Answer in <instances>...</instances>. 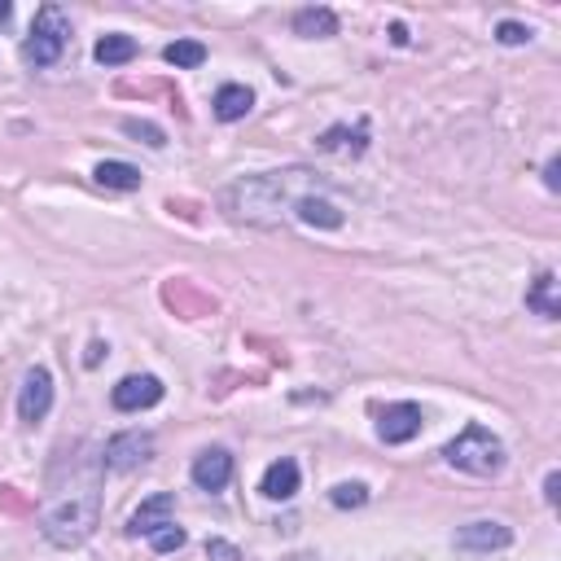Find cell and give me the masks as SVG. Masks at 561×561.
<instances>
[{"instance_id":"1","label":"cell","mask_w":561,"mask_h":561,"mask_svg":"<svg viewBox=\"0 0 561 561\" xmlns=\"http://www.w3.org/2000/svg\"><path fill=\"white\" fill-rule=\"evenodd\" d=\"M97 470H79V479H71L66 492L49 496V505L40 509V531L49 544L58 548H75L97 531L101 518V492H97Z\"/></svg>"},{"instance_id":"2","label":"cell","mask_w":561,"mask_h":561,"mask_svg":"<svg viewBox=\"0 0 561 561\" xmlns=\"http://www.w3.org/2000/svg\"><path fill=\"white\" fill-rule=\"evenodd\" d=\"M443 457H447V466L452 470H461V474H474V479H496L500 470H505V443L487 430V425H466L452 443L443 447Z\"/></svg>"},{"instance_id":"3","label":"cell","mask_w":561,"mask_h":561,"mask_svg":"<svg viewBox=\"0 0 561 561\" xmlns=\"http://www.w3.org/2000/svg\"><path fill=\"white\" fill-rule=\"evenodd\" d=\"M66 40H71L66 14H62L58 5H40V14H36V23H31V36H27V44H23V58H27L31 66H53V62L62 58Z\"/></svg>"},{"instance_id":"4","label":"cell","mask_w":561,"mask_h":561,"mask_svg":"<svg viewBox=\"0 0 561 561\" xmlns=\"http://www.w3.org/2000/svg\"><path fill=\"white\" fill-rule=\"evenodd\" d=\"M154 434L150 430H124V434H115L105 443V452H101V466L105 470H115V474H132V470H141L150 457H154Z\"/></svg>"},{"instance_id":"5","label":"cell","mask_w":561,"mask_h":561,"mask_svg":"<svg viewBox=\"0 0 561 561\" xmlns=\"http://www.w3.org/2000/svg\"><path fill=\"white\" fill-rule=\"evenodd\" d=\"M158 399H163V382L154 373H132L110 391V404H115L119 412H141V408H154Z\"/></svg>"},{"instance_id":"6","label":"cell","mask_w":561,"mask_h":561,"mask_svg":"<svg viewBox=\"0 0 561 561\" xmlns=\"http://www.w3.org/2000/svg\"><path fill=\"white\" fill-rule=\"evenodd\" d=\"M49 408H53V378H49V369H31L23 382V395H18V417L36 425L49 417Z\"/></svg>"},{"instance_id":"7","label":"cell","mask_w":561,"mask_h":561,"mask_svg":"<svg viewBox=\"0 0 561 561\" xmlns=\"http://www.w3.org/2000/svg\"><path fill=\"white\" fill-rule=\"evenodd\" d=\"M233 479V457L224 452V447H206V452L193 461V483L202 492H224Z\"/></svg>"},{"instance_id":"8","label":"cell","mask_w":561,"mask_h":561,"mask_svg":"<svg viewBox=\"0 0 561 561\" xmlns=\"http://www.w3.org/2000/svg\"><path fill=\"white\" fill-rule=\"evenodd\" d=\"M378 434L382 443H408L421 434V408L417 404H391L382 417H378Z\"/></svg>"},{"instance_id":"9","label":"cell","mask_w":561,"mask_h":561,"mask_svg":"<svg viewBox=\"0 0 561 561\" xmlns=\"http://www.w3.org/2000/svg\"><path fill=\"white\" fill-rule=\"evenodd\" d=\"M171 509H176V496H171V492L150 496V500L128 518V535H137V539L145 535V539H150L158 526H167V522H171Z\"/></svg>"},{"instance_id":"10","label":"cell","mask_w":561,"mask_h":561,"mask_svg":"<svg viewBox=\"0 0 561 561\" xmlns=\"http://www.w3.org/2000/svg\"><path fill=\"white\" fill-rule=\"evenodd\" d=\"M513 531L505 522H470L457 531V544L470 548V552H492V548H509Z\"/></svg>"},{"instance_id":"11","label":"cell","mask_w":561,"mask_h":561,"mask_svg":"<svg viewBox=\"0 0 561 561\" xmlns=\"http://www.w3.org/2000/svg\"><path fill=\"white\" fill-rule=\"evenodd\" d=\"M251 110H255V92H251L246 84H224V88L215 92V119H224V124L246 119Z\"/></svg>"},{"instance_id":"12","label":"cell","mask_w":561,"mask_h":561,"mask_svg":"<svg viewBox=\"0 0 561 561\" xmlns=\"http://www.w3.org/2000/svg\"><path fill=\"white\" fill-rule=\"evenodd\" d=\"M259 492H264L268 500H290V496L298 492V466H294L290 457L272 461V466L264 470V483H259Z\"/></svg>"},{"instance_id":"13","label":"cell","mask_w":561,"mask_h":561,"mask_svg":"<svg viewBox=\"0 0 561 561\" xmlns=\"http://www.w3.org/2000/svg\"><path fill=\"white\" fill-rule=\"evenodd\" d=\"M294 206H298V219H303V224H311V229H343V211L333 206V202H324V197L303 193Z\"/></svg>"},{"instance_id":"14","label":"cell","mask_w":561,"mask_h":561,"mask_svg":"<svg viewBox=\"0 0 561 561\" xmlns=\"http://www.w3.org/2000/svg\"><path fill=\"white\" fill-rule=\"evenodd\" d=\"M294 36H303V40L339 36V14H333V10H298L294 14Z\"/></svg>"},{"instance_id":"15","label":"cell","mask_w":561,"mask_h":561,"mask_svg":"<svg viewBox=\"0 0 561 561\" xmlns=\"http://www.w3.org/2000/svg\"><path fill=\"white\" fill-rule=\"evenodd\" d=\"M526 307H531V311H539V316H548V320H557V316H561V303H557V277H552V272H539V277H535V285L526 290Z\"/></svg>"},{"instance_id":"16","label":"cell","mask_w":561,"mask_h":561,"mask_svg":"<svg viewBox=\"0 0 561 561\" xmlns=\"http://www.w3.org/2000/svg\"><path fill=\"white\" fill-rule=\"evenodd\" d=\"M97 184L101 189H119V193H132V189H141V171L132 167V163H97Z\"/></svg>"},{"instance_id":"17","label":"cell","mask_w":561,"mask_h":561,"mask_svg":"<svg viewBox=\"0 0 561 561\" xmlns=\"http://www.w3.org/2000/svg\"><path fill=\"white\" fill-rule=\"evenodd\" d=\"M92 58H97L101 66H124V62H132V58H137V40H132V36H124V31H115V36L97 40Z\"/></svg>"},{"instance_id":"18","label":"cell","mask_w":561,"mask_h":561,"mask_svg":"<svg viewBox=\"0 0 561 561\" xmlns=\"http://www.w3.org/2000/svg\"><path fill=\"white\" fill-rule=\"evenodd\" d=\"M163 58H167V66H176V71H197V66L206 62V44H202V40H176V44L163 49Z\"/></svg>"},{"instance_id":"19","label":"cell","mask_w":561,"mask_h":561,"mask_svg":"<svg viewBox=\"0 0 561 561\" xmlns=\"http://www.w3.org/2000/svg\"><path fill=\"white\" fill-rule=\"evenodd\" d=\"M365 141H369V128L360 124L356 132L352 128H329L320 137V150H347V154H365Z\"/></svg>"},{"instance_id":"20","label":"cell","mask_w":561,"mask_h":561,"mask_svg":"<svg viewBox=\"0 0 561 561\" xmlns=\"http://www.w3.org/2000/svg\"><path fill=\"white\" fill-rule=\"evenodd\" d=\"M329 500L339 505V509H360V505L369 500V487H365V483H339V487L329 492Z\"/></svg>"},{"instance_id":"21","label":"cell","mask_w":561,"mask_h":561,"mask_svg":"<svg viewBox=\"0 0 561 561\" xmlns=\"http://www.w3.org/2000/svg\"><path fill=\"white\" fill-rule=\"evenodd\" d=\"M150 548H154V552H176V548H184V531H180L176 522H167V526H158V531L150 535Z\"/></svg>"},{"instance_id":"22","label":"cell","mask_w":561,"mask_h":561,"mask_svg":"<svg viewBox=\"0 0 561 561\" xmlns=\"http://www.w3.org/2000/svg\"><path fill=\"white\" fill-rule=\"evenodd\" d=\"M124 132H128V137H137V141H145L150 150H163V145H167L163 128H154V124H141V119H128V124H124Z\"/></svg>"},{"instance_id":"23","label":"cell","mask_w":561,"mask_h":561,"mask_svg":"<svg viewBox=\"0 0 561 561\" xmlns=\"http://www.w3.org/2000/svg\"><path fill=\"white\" fill-rule=\"evenodd\" d=\"M496 40H500V44H526L531 31H526L522 23H500V27H496Z\"/></svg>"},{"instance_id":"24","label":"cell","mask_w":561,"mask_h":561,"mask_svg":"<svg viewBox=\"0 0 561 561\" xmlns=\"http://www.w3.org/2000/svg\"><path fill=\"white\" fill-rule=\"evenodd\" d=\"M557 171H561V163H557V158H552V163H548V167H544V184H548V189H552V193H557V189H561V176H557Z\"/></svg>"},{"instance_id":"25","label":"cell","mask_w":561,"mask_h":561,"mask_svg":"<svg viewBox=\"0 0 561 561\" xmlns=\"http://www.w3.org/2000/svg\"><path fill=\"white\" fill-rule=\"evenodd\" d=\"M557 487H561V479H557V474H548V483H544V496H548V505H557Z\"/></svg>"},{"instance_id":"26","label":"cell","mask_w":561,"mask_h":561,"mask_svg":"<svg viewBox=\"0 0 561 561\" xmlns=\"http://www.w3.org/2000/svg\"><path fill=\"white\" fill-rule=\"evenodd\" d=\"M206 552H211V557H229V561H233V548H229V544H206Z\"/></svg>"},{"instance_id":"27","label":"cell","mask_w":561,"mask_h":561,"mask_svg":"<svg viewBox=\"0 0 561 561\" xmlns=\"http://www.w3.org/2000/svg\"><path fill=\"white\" fill-rule=\"evenodd\" d=\"M391 36H395V44H408V27H404V23H395Z\"/></svg>"},{"instance_id":"28","label":"cell","mask_w":561,"mask_h":561,"mask_svg":"<svg viewBox=\"0 0 561 561\" xmlns=\"http://www.w3.org/2000/svg\"><path fill=\"white\" fill-rule=\"evenodd\" d=\"M10 14H14V5L10 0H0V23H10Z\"/></svg>"},{"instance_id":"29","label":"cell","mask_w":561,"mask_h":561,"mask_svg":"<svg viewBox=\"0 0 561 561\" xmlns=\"http://www.w3.org/2000/svg\"><path fill=\"white\" fill-rule=\"evenodd\" d=\"M290 561H311V557H290Z\"/></svg>"}]
</instances>
